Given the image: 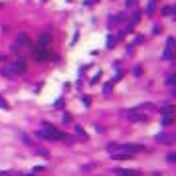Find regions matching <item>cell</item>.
<instances>
[{"label":"cell","mask_w":176,"mask_h":176,"mask_svg":"<svg viewBox=\"0 0 176 176\" xmlns=\"http://www.w3.org/2000/svg\"><path fill=\"white\" fill-rule=\"evenodd\" d=\"M162 125H164V127L172 125V119H170V115H164V119H162Z\"/></svg>","instance_id":"obj_13"},{"label":"cell","mask_w":176,"mask_h":176,"mask_svg":"<svg viewBox=\"0 0 176 176\" xmlns=\"http://www.w3.org/2000/svg\"><path fill=\"white\" fill-rule=\"evenodd\" d=\"M71 121V115H64V123H69Z\"/></svg>","instance_id":"obj_20"},{"label":"cell","mask_w":176,"mask_h":176,"mask_svg":"<svg viewBox=\"0 0 176 176\" xmlns=\"http://www.w3.org/2000/svg\"><path fill=\"white\" fill-rule=\"evenodd\" d=\"M0 8H2V2H0Z\"/></svg>","instance_id":"obj_22"},{"label":"cell","mask_w":176,"mask_h":176,"mask_svg":"<svg viewBox=\"0 0 176 176\" xmlns=\"http://www.w3.org/2000/svg\"><path fill=\"white\" fill-rule=\"evenodd\" d=\"M77 135H79V137H83V139L87 141V135H85V133H83V129H81V127H77Z\"/></svg>","instance_id":"obj_16"},{"label":"cell","mask_w":176,"mask_h":176,"mask_svg":"<svg viewBox=\"0 0 176 176\" xmlns=\"http://www.w3.org/2000/svg\"><path fill=\"white\" fill-rule=\"evenodd\" d=\"M156 142H162V145H172V142H174V135H170V133L156 135Z\"/></svg>","instance_id":"obj_5"},{"label":"cell","mask_w":176,"mask_h":176,"mask_svg":"<svg viewBox=\"0 0 176 176\" xmlns=\"http://www.w3.org/2000/svg\"><path fill=\"white\" fill-rule=\"evenodd\" d=\"M172 12H174L172 6H164L162 8V16H172Z\"/></svg>","instance_id":"obj_11"},{"label":"cell","mask_w":176,"mask_h":176,"mask_svg":"<svg viewBox=\"0 0 176 176\" xmlns=\"http://www.w3.org/2000/svg\"><path fill=\"white\" fill-rule=\"evenodd\" d=\"M111 89H113V81H111V83H107V85H105V89H103V93H105V95H109V93H111Z\"/></svg>","instance_id":"obj_15"},{"label":"cell","mask_w":176,"mask_h":176,"mask_svg":"<svg viewBox=\"0 0 176 176\" xmlns=\"http://www.w3.org/2000/svg\"><path fill=\"white\" fill-rule=\"evenodd\" d=\"M160 113H162V115H172V113H174V107H172V105L162 107V109H160Z\"/></svg>","instance_id":"obj_10"},{"label":"cell","mask_w":176,"mask_h":176,"mask_svg":"<svg viewBox=\"0 0 176 176\" xmlns=\"http://www.w3.org/2000/svg\"><path fill=\"white\" fill-rule=\"evenodd\" d=\"M0 176H10L8 172H2V170H0Z\"/></svg>","instance_id":"obj_21"},{"label":"cell","mask_w":176,"mask_h":176,"mask_svg":"<svg viewBox=\"0 0 176 176\" xmlns=\"http://www.w3.org/2000/svg\"><path fill=\"white\" fill-rule=\"evenodd\" d=\"M123 148H127L129 152H141V150H145V146L142 145H123Z\"/></svg>","instance_id":"obj_8"},{"label":"cell","mask_w":176,"mask_h":176,"mask_svg":"<svg viewBox=\"0 0 176 176\" xmlns=\"http://www.w3.org/2000/svg\"><path fill=\"white\" fill-rule=\"evenodd\" d=\"M172 50H174V38H168V40H166V50H164V53H162V57H164V60H172Z\"/></svg>","instance_id":"obj_4"},{"label":"cell","mask_w":176,"mask_h":176,"mask_svg":"<svg viewBox=\"0 0 176 176\" xmlns=\"http://www.w3.org/2000/svg\"><path fill=\"white\" fill-rule=\"evenodd\" d=\"M107 48H113V46H115V38H109V40H107Z\"/></svg>","instance_id":"obj_17"},{"label":"cell","mask_w":176,"mask_h":176,"mask_svg":"<svg viewBox=\"0 0 176 176\" xmlns=\"http://www.w3.org/2000/svg\"><path fill=\"white\" fill-rule=\"evenodd\" d=\"M38 135L44 137V139H48V141H64V139H65L68 142H71V137L64 135L61 131L53 129L52 125H48V123H44V129H42V131H38Z\"/></svg>","instance_id":"obj_1"},{"label":"cell","mask_w":176,"mask_h":176,"mask_svg":"<svg viewBox=\"0 0 176 176\" xmlns=\"http://www.w3.org/2000/svg\"><path fill=\"white\" fill-rule=\"evenodd\" d=\"M127 119L133 121V123H146L148 115H145L142 109H133V111H127Z\"/></svg>","instance_id":"obj_3"},{"label":"cell","mask_w":176,"mask_h":176,"mask_svg":"<svg viewBox=\"0 0 176 176\" xmlns=\"http://www.w3.org/2000/svg\"><path fill=\"white\" fill-rule=\"evenodd\" d=\"M154 4H156V0H150V2H148V8H146L148 14H152V12H154Z\"/></svg>","instance_id":"obj_12"},{"label":"cell","mask_w":176,"mask_h":176,"mask_svg":"<svg viewBox=\"0 0 176 176\" xmlns=\"http://www.w3.org/2000/svg\"><path fill=\"white\" fill-rule=\"evenodd\" d=\"M174 77H176V75H168V79H166V83H168V85H172V83H174Z\"/></svg>","instance_id":"obj_19"},{"label":"cell","mask_w":176,"mask_h":176,"mask_svg":"<svg viewBox=\"0 0 176 176\" xmlns=\"http://www.w3.org/2000/svg\"><path fill=\"white\" fill-rule=\"evenodd\" d=\"M117 176H139L141 174V170H125V168H117V170H113Z\"/></svg>","instance_id":"obj_7"},{"label":"cell","mask_w":176,"mask_h":176,"mask_svg":"<svg viewBox=\"0 0 176 176\" xmlns=\"http://www.w3.org/2000/svg\"><path fill=\"white\" fill-rule=\"evenodd\" d=\"M24 71H26V61L24 60H16V61H12V64L0 68V73H2L4 77H16L18 73H24Z\"/></svg>","instance_id":"obj_2"},{"label":"cell","mask_w":176,"mask_h":176,"mask_svg":"<svg viewBox=\"0 0 176 176\" xmlns=\"http://www.w3.org/2000/svg\"><path fill=\"white\" fill-rule=\"evenodd\" d=\"M168 162H176V154H174V152L168 154Z\"/></svg>","instance_id":"obj_18"},{"label":"cell","mask_w":176,"mask_h":176,"mask_svg":"<svg viewBox=\"0 0 176 176\" xmlns=\"http://www.w3.org/2000/svg\"><path fill=\"white\" fill-rule=\"evenodd\" d=\"M34 53H36V57H38L40 61H44V60H48V57H50V53L46 52V48H42V46H36V48H34Z\"/></svg>","instance_id":"obj_6"},{"label":"cell","mask_w":176,"mask_h":176,"mask_svg":"<svg viewBox=\"0 0 176 176\" xmlns=\"http://www.w3.org/2000/svg\"><path fill=\"white\" fill-rule=\"evenodd\" d=\"M34 152L40 154L42 158H50V152H48V150H44V148H40V146H34Z\"/></svg>","instance_id":"obj_9"},{"label":"cell","mask_w":176,"mask_h":176,"mask_svg":"<svg viewBox=\"0 0 176 176\" xmlns=\"http://www.w3.org/2000/svg\"><path fill=\"white\" fill-rule=\"evenodd\" d=\"M0 107H2V109H4V111H10V105H8V103H6V101H4V99H2V97H0Z\"/></svg>","instance_id":"obj_14"}]
</instances>
